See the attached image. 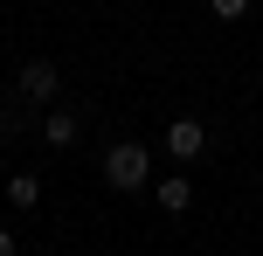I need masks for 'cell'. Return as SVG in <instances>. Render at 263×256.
<instances>
[{
	"label": "cell",
	"mask_w": 263,
	"mask_h": 256,
	"mask_svg": "<svg viewBox=\"0 0 263 256\" xmlns=\"http://www.w3.org/2000/svg\"><path fill=\"white\" fill-rule=\"evenodd\" d=\"M104 180H111V187H145V180H153V152H145V146H132V139H125V146H111L104 152Z\"/></svg>",
	"instance_id": "1"
},
{
	"label": "cell",
	"mask_w": 263,
	"mask_h": 256,
	"mask_svg": "<svg viewBox=\"0 0 263 256\" xmlns=\"http://www.w3.org/2000/svg\"><path fill=\"white\" fill-rule=\"evenodd\" d=\"M201 146H208V125H194V118H180L166 132V152H173V160H201Z\"/></svg>",
	"instance_id": "2"
},
{
	"label": "cell",
	"mask_w": 263,
	"mask_h": 256,
	"mask_svg": "<svg viewBox=\"0 0 263 256\" xmlns=\"http://www.w3.org/2000/svg\"><path fill=\"white\" fill-rule=\"evenodd\" d=\"M21 90L42 97V104L55 97V63H49V55H42V63H21Z\"/></svg>",
	"instance_id": "3"
},
{
	"label": "cell",
	"mask_w": 263,
	"mask_h": 256,
	"mask_svg": "<svg viewBox=\"0 0 263 256\" xmlns=\"http://www.w3.org/2000/svg\"><path fill=\"white\" fill-rule=\"evenodd\" d=\"M42 139H49V146H77V118H69V111H49V118H42Z\"/></svg>",
	"instance_id": "4"
},
{
	"label": "cell",
	"mask_w": 263,
	"mask_h": 256,
	"mask_svg": "<svg viewBox=\"0 0 263 256\" xmlns=\"http://www.w3.org/2000/svg\"><path fill=\"white\" fill-rule=\"evenodd\" d=\"M187 201H194V187H187L180 173H173V180H159V208H166V215H180Z\"/></svg>",
	"instance_id": "5"
},
{
	"label": "cell",
	"mask_w": 263,
	"mask_h": 256,
	"mask_svg": "<svg viewBox=\"0 0 263 256\" xmlns=\"http://www.w3.org/2000/svg\"><path fill=\"white\" fill-rule=\"evenodd\" d=\"M7 201H14V208H35V201H42V180H35V173H14V180H7Z\"/></svg>",
	"instance_id": "6"
},
{
	"label": "cell",
	"mask_w": 263,
	"mask_h": 256,
	"mask_svg": "<svg viewBox=\"0 0 263 256\" xmlns=\"http://www.w3.org/2000/svg\"><path fill=\"white\" fill-rule=\"evenodd\" d=\"M0 256H14V235H7V229H0Z\"/></svg>",
	"instance_id": "7"
}]
</instances>
